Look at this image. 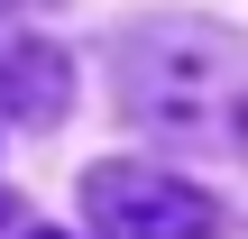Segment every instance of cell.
Returning a JSON list of instances; mask_svg holds the SVG:
<instances>
[{
	"mask_svg": "<svg viewBox=\"0 0 248 239\" xmlns=\"http://www.w3.org/2000/svg\"><path fill=\"white\" fill-rule=\"evenodd\" d=\"M37 239H64V230H37Z\"/></svg>",
	"mask_w": 248,
	"mask_h": 239,
	"instance_id": "cell-6",
	"label": "cell"
},
{
	"mask_svg": "<svg viewBox=\"0 0 248 239\" xmlns=\"http://www.w3.org/2000/svg\"><path fill=\"white\" fill-rule=\"evenodd\" d=\"M120 111L156 138H221L230 37L202 18H147L120 37Z\"/></svg>",
	"mask_w": 248,
	"mask_h": 239,
	"instance_id": "cell-1",
	"label": "cell"
},
{
	"mask_svg": "<svg viewBox=\"0 0 248 239\" xmlns=\"http://www.w3.org/2000/svg\"><path fill=\"white\" fill-rule=\"evenodd\" d=\"M9 212H18V193H0V221H9Z\"/></svg>",
	"mask_w": 248,
	"mask_h": 239,
	"instance_id": "cell-4",
	"label": "cell"
},
{
	"mask_svg": "<svg viewBox=\"0 0 248 239\" xmlns=\"http://www.w3.org/2000/svg\"><path fill=\"white\" fill-rule=\"evenodd\" d=\"M64 92H74V64H64V46H46V37H9L0 46V111L9 120H64Z\"/></svg>",
	"mask_w": 248,
	"mask_h": 239,
	"instance_id": "cell-3",
	"label": "cell"
},
{
	"mask_svg": "<svg viewBox=\"0 0 248 239\" xmlns=\"http://www.w3.org/2000/svg\"><path fill=\"white\" fill-rule=\"evenodd\" d=\"M83 212L101 239H212L221 230V203L166 166H129V157H101L83 175Z\"/></svg>",
	"mask_w": 248,
	"mask_h": 239,
	"instance_id": "cell-2",
	"label": "cell"
},
{
	"mask_svg": "<svg viewBox=\"0 0 248 239\" xmlns=\"http://www.w3.org/2000/svg\"><path fill=\"white\" fill-rule=\"evenodd\" d=\"M239 147H248V101H239Z\"/></svg>",
	"mask_w": 248,
	"mask_h": 239,
	"instance_id": "cell-5",
	"label": "cell"
},
{
	"mask_svg": "<svg viewBox=\"0 0 248 239\" xmlns=\"http://www.w3.org/2000/svg\"><path fill=\"white\" fill-rule=\"evenodd\" d=\"M0 9H9V0H0Z\"/></svg>",
	"mask_w": 248,
	"mask_h": 239,
	"instance_id": "cell-7",
	"label": "cell"
}]
</instances>
